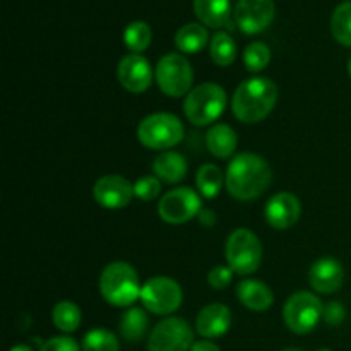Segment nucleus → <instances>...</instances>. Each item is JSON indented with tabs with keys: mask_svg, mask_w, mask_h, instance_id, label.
Returning a JSON list of instances; mask_svg holds the SVG:
<instances>
[{
	"mask_svg": "<svg viewBox=\"0 0 351 351\" xmlns=\"http://www.w3.org/2000/svg\"><path fill=\"white\" fill-rule=\"evenodd\" d=\"M154 175L165 184H178L187 175V161L180 153L165 151L154 160Z\"/></svg>",
	"mask_w": 351,
	"mask_h": 351,
	"instance_id": "6ab92c4d",
	"label": "nucleus"
},
{
	"mask_svg": "<svg viewBox=\"0 0 351 351\" xmlns=\"http://www.w3.org/2000/svg\"><path fill=\"white\" fill-rule=\"evenodd\" d=\"M273 0H239L235 5V23L245 34H257L274 19Z\"/></svg>",
	"mask_w": 351,
	"mask_h": 351,
	"instance_id": "f8f14e48",
	"label": "nucleus"
},
{
	"mask_svg": "<svg viewBox=\"0 0 351 351\" xmlns=\"http://www.w3.org/2000/svg\"><path fill=\"white\" fill-rule=\"evenodd\" d=\"M226 263L237 274H252L259 269L263 261V245L256 233L247 228H239L226 240Z\"/></svg>",
	"mask_w": 351,
	"mask_h": 351,
	"instance_id": "423d86ee",
	"label": "nucleus"
},
{
	"mask_svg": "<svg viewBox=\"0 0 351 351\" xmlns=\"http://www.w3.org/2000/svg\"><path fill=\"white\" fill-rule=\"evenodd\" d=\"M182 298H184V293H182L180 285L167 276L151 278L141 290L143 305L151 314L156 315L173 314L182 305Z\"/></svg>",
	"mask_w": 351,
	"mask_h": 351,
	"instance_id": "1a4fd4ad",
	"label": "nucleus"
},
{
	"mask_svg": "<svg viewBox=\"0 0 351 351\" xmlns=\"http://www.w3.org/2000/svg\"><path fill=\"white\" fill-rule=\"evenodd\" d=\"M141 287L137 271L130 264L112 263L103 269L99 278V291L106 304L113 307H129L141 298Z\"/></svg>",
	"mask_w": 351,
	"mask_h": 351,
	"instance_id": "7ed1b4c3",
	"label": "nucleus"
},
{
	"mask_svg": "<svg viewBox=\"0 0 351 351\" xmlns=\"http://www.w3.org/2000/svg\"><path fill=\"white\" fill-rule=\"evenodd\" d=\"M199 213H201V199L189 187L168 191L158 204V215L170 225H184L195 218Z\"/></svg>",
	"mask_w": 351,
	"mask_h": 351,
	"instance_id": "9b49d317",
	"label": "nucleus"
},
{
	"mask_svg": "<svg viewBox=\"0 0 351 351\" xmlns=\"http://www.w3.org/2000/svg\"><path fill=\"white\" fill-rule=\"evenodd\" d=\"M160 194L161 180L158 177H149V175H146V177H141L139 180L134 184V195L144 202L154 201Z\"/></svg>",
	"mask_w": 351,
	"mask_h": 351,
	"instance_id": "7c9ffc66",
	"label": "nucleus"
},
{
	"mask_svg": "<svg viewBox=\"0 0 351 351\" xmlns=\"http://www.w3.org/2000/svg\"><path fill=\"white\" fill-rule=\"evenodd\" d=\"M137 139L149 149H170L184 139V125L180 119L171 113H153L139 123Z\"/></svg>",
	"mask_w": 351,
	"mask_h": 351,
	"instance_id": "39448f33",
	"label": "nucleus"
},
{
	"mask_svg": "<svg viewBox=\"0 0 351 351\" xmlns=\"http://www.w3.org/2000/svg\"><path fill=\"white\" fill-rule=\"evenodd\" d=\"M192 341L194 332L189 322L180 317H168L151 331L147 351H191Z\"/></svg>",
	"mask_w": 351,
	"mask_h": 351,
	"instance_id": "9d476101",
	"label": "nucleus"
},
{
	"mask_svg": "<svg viewBox=\"0 0 351 351\" xmlns=\"http://www.w3.org/2000/svg\"><path fill=\"white\" fill-rule=\"evenodd\" d=\"M209 34L201 24H185L175 34V45L182 53H199L208 45Z\"/></svg>",
	"mask_w": 351,
	"mask_h": 351,
	"instance_id": "4be33fe9",
	"label": "nucleus"
},
{
	"mask_svg": "<svg viewBox=\"0 0 351 351\" xmlns=\"http://www.w3.org/2000/svg\"><path fill=\"white\" fill-rule=\"evenodd\" d=\"M348 72H350V77H351V58H350V62H348Z\"/></svg>",
	"mask_w": 351,
	"mask_h": 351,
	"instance_id": "4c0bfd02",
	"label": "nucleus"
},
{
	"mask_svg": "<svg viewBox=\"0 0 351 351\" xmlns=\"http://www.w3.org/2000/svg\"><path fill=\"white\" fill-rule=\"evenodd\" d=\"M51 321H53L55 328L60 329L62 332H74L81 326L82 314L81 308L74 304V302L62 300L58 302L51 312Z\"/></svg>",
	"mask_w": 351,
	"mask_h": 351,
	"instance_id": "b1692460",
	"label": "nucleus"
},
{
	"mask_svg": "<svg viewBox=\"0 0 351 351\" xmlns=\"http://www.w3.org/2000/svg\"><path fill=\"white\" fill-rule=\"evenodd\" d=\"M237 134L226 123H216L206 134V146L213 156L219 160H226L232 156L237 149Z\"/></svg>",
	"mask_w": 351,
	"mask_h": 351,
	"instance_id": "aec40b11",
	"label": "nucleus"
},
{
	"mask_svg": "<svg viewBox=\"0 0 351 351\" xmlns=\"http://www.w3.org/2000/svg\"><path fill=\"white\" fill-rule=\"evenodd\" d=\"M119 82L125 91L141 95L147 91L153 82V71L146 58L141 53H129L122 57L117 69Z\"/></svg>",
	"mask_w": 351,
	"mask_h": 351,
	"instance_id": "ddd939ff",
	"label": "nucleus"
},
{
	"mask_svg": "<svg viewBox=\"0 0 351 351\" xmlns=\"http://www.w3.org/2000/svg\"><path fill=\"white\" fill-rule=\"evenodd\" d=\"M271 50L263 41H254L243 50V64L249 72H261L269 65Z\"/></svg>",
	"mask_w": 351,
	"mask_h": 351,
	"instance_id": "c756f323",
	"label": "nucleus"
},
{
	"mask_svg": "<svg viewBox=\"0 0 351 351\" xmlns=\"http://www.w3.org/2000/svg\"><path fill=\"white\" fill-rule=\"evenodd\" d=\"M82 351H120V343L106 329H93L82 339Z\"/></svg>",
	"mask_w": 351,
	"mask_h": 351,
	"instance_id": "c85d7f7f",
	"label": "nucleus"
},
{
	"mask_svg": "<svg viewBox=\"0 0 351 351\" xmlns=\"http://www.w3.org/2000/svg\"><path fill=\"white\" fill-rule=\"evenodd\" d=\"M232 326V312L223 304H211L202 308L195 321V329L202 338L215 339L226 335Z\"/></svg>",
	"mask_w": 351,
	"mask_h": 351,
	"instance_id": "f3484780",
	"label": "nucleus"
},
{
	"mask_svg": "<svg viewBox=\"0 0 351 351\" xmlns=\"http://www.w3.org/2000/svg\"><path fill=\"white\" fill-rule=\"evenodd\" d=\"M153 40L151 27L143 21H134L123 31V41L132 53H141L146 50Z\"/></svg>",
	"mask_w": 351,
	"mask_h": 351,
	"instance_id": "cd10ccee",
	"label": "nucleus"
},
{
	"mask_svg": "<svg viewBox=\"0 0 351 351\" xmlns=\"http://www.w3.org/2000/svg\"><path fill=\"white\" fill-rule=\"evenodd\" d=\"M199 221L206 226H213L216 223V213L211 209H201L199 213Z\"/></svg>",
	"mask_w": 351,
	"mask_h": 351,
	"instance_id": "f704fd0d",
	"label": "nucleus"
},
{
	"mask_svg": "<svg viewBox=\"0 0 351 351\" xmlns=\"http://www.w3.org/2000/svg\"><path fill=\"white\" fill-rule=\"evenodd\" d=\"M9 351H33V348L27 345H17V346H12Z\"/></svg>",
	"mask_w": 351,
	"mask_h": 351,
	"instance_id": "e433bc0d",
	"label": "nucleus"
},
{
	"mask_svg": "<svg viewBox=\"0 0 351 351\" xmlns=\"http://www.w3.org/2000/svg\"><path fill=\"white\" fill-rule=\"evenodd\" d=\"M317 351H332V350H329V348H322V350H317Z\"/></svg>",
	"mask_w": 351,
	"mask_h": 351,
	"instance_id": "58836bf2",
	"label": "nucleus"
},
{
	"mask_svg": "<svg viewBox=\"0 0 351 351\" xmlns=\"http://www.w3.org/2000/svg\"><path fill=\"white\" fill-rule=\"evenodd\" d=\"M308 281L317 293H336L345 281V269L335 257H322L317 263L312 264Z\"/></svg>",
	"mask_w": 351,
	"mask_h": 351,
	"instance_id": "dca6fc26",
	"label": "nucleus"
},
{
	"mask_svg": "<svg viewBox=\"0 0 351 351\" xmlns=\"http://www.w3.org/2000/svg\"><path fill=\"white\" fill-rule=\"evenodd\" d=\"M195 184H197L199 192L206 199L216 197L219 194V191H221L223 185V173L219 170V167H216L213 163L202 165L197 171V177H195Z\"/></svg>",
	"mask_w": 351,
	"mask_h": 351,
	"instance_id": "a878e982",
	"label": "nucleus"
},
{
	"mask_svg": "<svg viewBox=\"0 0 351 351\" xmlns=\"http://www.w3.org/2000/svg\"><path fill=\"white\" fill-rule=\"evenodd\" d=\"M230 10V0H194L195 16L209 27L228 26Z\"/></svg>",
	"mask_w": 351,
	"mask_h": 351,
	"instance_id": "412c9836",
	"label": "nucleus"
},
{
	"mask_svg": "<svg viewBox=\"0 0 351 351\" xmlns=\"http://www.w3.org/2000/svg\"><path fill=\"white\" fill-rule=\"evenodd\" d=\"M331 33L338 43L351 48V0L339 3L332 12Z\"/></svg>",
	"mask_w": 351,
	"mask_h": 351,
	"instance_id": "bb28decb",
	"label": "nucleus"
},
{
	"mask_svg": "<svg viewBox=\"0 0 351 351\" xmlns=\"http://www.w3.org/2000/svg\"><path fill=\"white\" fill-rule=\"evenodd\" d=\"M226 108V93L215 82H204L192 89L184 101V112L192 125L206 127L216 122Z\"/></svg>",
	"mask_w": 351,
	"mask_h": 351,
	"instance_id": "20e7f679",
	"label": "nucleus"
},
{
	"mask_svg": "<svg viewBox=\"0 0 351 351\" xmlns=\"http://www.w3.org/2000/svg\"><path fill=\"white\" fill-rule=\"evenodd\" d=\"M209 53H211L213 62L216 65H219V67H228L237 58V45L228 33H221L219 31V33H216L213 36Z\"/></svg>",
	"mask_w": 351,
	"mask_h": 351,
	"instance_id": "393cba45",
	"label": "nucleus"
},
{
	"mask_svg": "<svg viewBox=\"0 0 351 351\" xmlns=\"http://www.w3.org/2000/svg\"><path fill=\"white\" fill-rule=\"evenodd\" d=\"M264 215L273 228L288 230L300 219L302 204L297 195L290 192H280L269 199Z\"/></svg>",
	"mask_w": 351,
	"mask_h": 351,
	"instance_id": "2eb2a0df",
	"label": "nucleus"
},
{
	"mask_svg": "<svg viewBox=\"0 0 351 351\" xmlns=\"http://www.w3.org/2000/svg\"><path fill=\"white\" fill-rule=\"evenodd\" d=\"M345 307L338 302H329V304L324 305L322 308V319H324L328 324L331 326H339L343 321H345Z\"/></svg>",
	"mask_w": 351,
	"mask_h": 351,
	"instance_id": "72a5a7b5",
	"label": "nucleus"
},
{
	"mask_svg": "<svg viewBox=\"0 0 351 351\" xmlns=\"http://www.w3.org/2000/svg\"><path fill=\"white\" fill-rule=\"evenodd\" d=\"M147 314L143 308H130L120 319V335L130 343L141 341L147 331Z\"/></svg>",
	"mask_w": 351,
	"mask_h": 351,
	"instance_id": "5701e85b",
	"label": "nucleus"
},
{
	"mask_svg": "<svg viewBox=\"0 0 351 351\" xmlns=\"http://www.w3.org/2000/svg\"><path fill=\"white\" fill-rule=\"evenodd\" d=\"M273 180L269 163L259 154H237L226 170V191L237 201H254L261 197Z\"/></svg>",
	"mask_w": 351,
	"mask_h": 351,
	"instance_id": "f257e3e1",
	"label": "nucleus"
},
{
	"mask_svg": "<svg viewBox=\"0 0 351 351\" xmlns=\"http://www.w3.org/2000/svg\"><path fill=\"white\" fill-rule=\"evenodd\" d=\"M240 304L254 312H264L273 305L274 295L266 283L257 280H245L237 287Z\"/></svg>",
	"mask_w": 351,
	"mask_h": 351,
	"instance_id": "a211bd4d",
	"label": "nucleus"
},
{
	"mask_svg": "<svg viewBox=\"0 0 351 351\" xmlns=\"http://www.w3.org/2000/svg\"><path fill=\"white\" fill-rule=\"evenodd\" d=\"M285 351H300V350H285Z\"/></svg>",
	"mask_w": 351,
	"mask_h": 351,
	"instance_id": "ea45409f",
	"label": "nucleus"
},
{
	"mask_svg": "<svg viewBox=\"0 0 351 351\" xmlns=\"http://www.w3.org/2000/svg\"><path fill=\"white\" fill-rule=\"evenodd\" d=\"M40 351H81L77 343L74 341L69 336H57V338H51L41 346Z\"/></svg>",
	"mask_w": 351,
	"mask_h": 351,
	"instance_id": "473e14b6",
	"label": "nucleus"
},
{
	"mask_svg": "<svg viewBox=\"0 0 351 351\" xmlns=\"http://www.w3.org/2000/svg\"><path fill=\"white\" fill-rule=\"evenodd\" d=\"M322 308L317 297L311 291H297L283 307V321L295 335H308L322 319Z\"/></svg>",
	"mask_w": 351,
	"mask_h": 351,
	"instance_id": "6e6552de",
	"label": "nucleus"
},
{
	"mask_svg": "<svg viewBox=\"0 0 351 351\" xmlns=\"http://www.w3.org/2000/svg\"><path fill=\"white\" fill-rule=\"evenodd\" d=\"M276 101V84L267 77H252L237 88L232 99V112L242 123H257L273 112Z\"/></svg>",
	"mask_w": 351,
	"mask_h": 351,
	"instance_id": "f03ea898",
	"label": "nucleus"
},
{
	"mask_svg": "<svg viewBox=\"0 0 351 351\" xmlns=\"http://www.w3.org/2000/svg\"><path fill=\"white\" fill-rule=\"evenodd\" d=\"M93 197L105 209H122L134 197V185L120 175H105L93 187Z\"/></svg>",
	"mask_w": 351,
	"mask_h": 351,
	"instance_id": "4468645a",
	"label": "nucleus"
},
{
	"mask_svg": "<svg viewBox=\"0 0 351 351\" xmlns=\"http://www.w3.org/2000/svg\"><path fill=\"white\" fill-rule=\"evenodd\" d=\"M191 351H221V350H219L218 346L211 341H197L192 345Z\"/></svg>",
	"mask_w": 351,
	"mask_h": 351,
	"instance_id": "c9c22d12",
	"label": "nucleus"
},
{
	"mask_svg": "<svg viewBox=\"0 0 351 351\" xmlns=\"http://www.w3.org/2000/svg\"><path fill=\"white\" fill-rule=\"evenodd\" d=\"M156 82L161 91L170 98H180L192 91L194 71L191 62L180 53H168L156 65Z\"/></svg>",
	"mask_w": 351,
	"mask_h": 351,
	"instance_id": "0eeeda50",
	"label": "nucleus"
},
{
	"mask_svg": "<svg viewBox=\"0 0 351 351\" xmlns=\"http://www.w3.org/2000/svg\"><path fill=\"white\" fill-rule=\"evenodd\" d=\"M233 271L230 266H216L209 271L208 283L215 290H225L230 283H232Z\"/></svg>",
	"mask_w": 351,
	"mask_h": 351,
	"instance_id": "2f4dec72",
	"label": "nucleus"
}]
</instances>
